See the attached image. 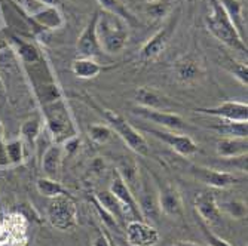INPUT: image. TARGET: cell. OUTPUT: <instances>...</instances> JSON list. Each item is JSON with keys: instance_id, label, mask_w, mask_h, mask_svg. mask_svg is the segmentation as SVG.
<instances>
[{"instance_id": "ffe728a7", "label": "cell", "mask_w": 248, "mask_h": 246, "mask_svg": "<svg viewBox=\"0 0 248 246\" xmlns=\"http://www.w3.org/2000/svg\"><path fill=\"white\" fill-rule=\"evenodd\" d=\"M192 172L198 176V180L214 188H228L239 181V178L235 174L226 171H216V169L196 166L193 168Z\"/></svg>"}, {"instance_id": "f1b7e54d", "label": "cell", "mask_w": 248, "mask_h": 246, "mask_svg": "<svg viewBox=\"0 0 248 246\" xmlns=\"http://www.w3.org/2000/svg\"><path fill=\"white\" fill-rule=\"evenodd\" d=\"M220 3L223 6V9L226 11L228 16L231 18V21L233 22V26L236 27V30L239 31V34L245 39L244 33H245V22H244V5L239 2V0H220Z\"/></svg>"}, {"instance_id": "d4e9b609", "label": "cell", "mask_w": 248, "mask_h": 246, "mask_svg": "<svg viewBox=\"0 0 248 246\" xmlns=\"http://www.w3.org/2000/svg\"><path fill=\"white\" fill-rule=\"evenodd\" d=\"M97 2L104 12L119 16L129 27L139 26V19L135 18V15L129 11V8L122 2V0H97Z\"/></svg>"}, {"instance_id": "7402d4cb", "label": "cell", "mask_w": 248, "mask_h": 246, "mask_svg": "<svg viewBox=\"0 0 248 246\" xmlns=\"http://www.w3.org/2000/svg\"><path fill=\"white\" fill-rule=\"evenodd\" d=\"M62 158H64V151H62L61 144L55 143L45 150V153L42 156V171H43L45 176L54 178L55 180L57 175L60 174Z\"/></svg>"}, {"instance_id": "f6af8a7d", "label": "cell", "mask_w": 248, "mask_h": 246, "mask_svg": "<svg viewBox=\"0 0 248 246\" xmlns=\"http://www.w3.org/2000/svg\"><path fill=\"white\" fill-rule=\"evenodd\" d=\"M110 243H111V246H118V245H116V243H115L113 240H111V239H110Z\"/></svg>"}, {"instance_id": "7c38bea8", "label": "cell", "mask_w": 248, "mask_h": 246, "mask_svg": "<svg viewBox=\"0 0 248 246\" xmlns=\"http://www.w3.org/2000/svg\"><path fill=\"white\" fill-rule=\"evenodd\" d=\"M161 239L159 232L146 221L132 219L126 226V240L129 246H155Z\"/></svg>"}, {"instance_id": "d6986e66", "label": "cell", "mask_w": 248, "mask_h": 246, "mask_svg": "<svg viewBox=\"0 0 248 246\" xmlns=\"http://www.w3.org/2000/svg\"><path fill=\"white\" fill-rule=\"evenodd\" d=\"M195 209L201 219L207 222L208 226L217 224L221 219V212L218 208V203L216 200L214 193L211 191H201L195 197Z\"/></svg>"}, {"instance_id": "603a6c76", "label": "cell", "mask_w": 248, "mask_h": 246, "mask_svg": "<svg viewBox=\"0 0 248 246\" xmlns=\"http://www.w3.org/2000/svg\"><path fill=\"white\" fill-rule=\"evenodd\" d=\"M116 172L124 180V183L128 186V188L132 191V194L134 196L137 194L140 190V186H141V175H140L139 165L135 163L132 159H124L119 162Z\"/></svg>"}, {"instance_id": "8d00e7d4", "label": "cell", "mask_w": 248, "mask_h": 246, "mask_svg": "<svg viewBox=\"0 0 248 246\" xmlns=\"http://www.w3.org/2000/svg\"><path fill=\"white\" fill-rule=\"evenodd\" d=\"M201 229H202V233H204L207 242L210 243V246H231L229 242H226L224 239H221L220 236L214 234V233L210 230V227H208L207 224H204V222H201Z\"/></svg>"}, {"instance_id": "74e56055", "label": "cell", "mask_w": 248, "mask_h": 246, "mask_svg": "<svg viewBox=\"0 0 248 246\" xmlns=\"http://www.w3.org/2000/svg\"><path fill=\"white\" fill-rule=\"evenodd\" d=\"M79 145H80V138H79V137H73V138L67 140V141H64V143L61 144L62 151H64V154H67V156L75 154V153L79 150Z\"/></svg>"}, {"instance_id": "5b68a950", "label": "cell", "mask_w": 248, "mask_h": 246, "mask_svg": "<svg viewBox=\"0 0 248 246\" xmlns=\"http://www.w3.org/2000/svg\"><path fill=\"white\" fill-rule=\"evenodd\" d=\"M91 102L100 111V115L106 119L110 129L118 133V135L121 137V140L128 145L129 150H132L135 154H139V156H149V153H150L149 144H147V140L143 137L141 132H139L137 129H135L122 115L116 113V111H113V110L104 108V107L95 104L94 101H91Z\"/></svg>"}, {"instance_id": "277c9868", "label": "cell", "mask_w": 248, "mask_h": 246, "mask_svg": "<svg viewBox=\"0 0 248 246\" xmlns=\"http://www.w3.org/2000/svg\"><path fill=\"white\" fill-rule=\"evenodd\" d=\"M129 26L124 19L108 12L100 11L97 21V37L104 54H121L129 39Z\"/></svg>"}, {"instance_id": "52a82bcc", "label": "cell", "mask_w": 248, "mask_h": 246, "mask_svg": "<svg viewBox=\"0 0 248 246\" xmlns=\"http://www.w3.org/2000/svg\"><path fill=\"white\" fill-rule=\"evenodd\" d=\"M46 219L60 232H72L78 227V206L73 196L52 197L46 208Z\"/></svg>"}, {"instance_id": "8992f818", "label": "cell", "mask_w": 248, "mask_h": 246, "mask_svg": "<svg viewBox=\"0 0 248 246\" xmlns=\"http://www.w3.org/2000/svg\"><path fill=\"white\" fill-rule=\"evenodd\" d=\"M180 18H182V8L175 6L174 11L167 16L164 26L143 44V48L140 51V59L143 62H150V61L156 59L165 51V48L168 46L170 40L172 39V36L178 27Z\"/></svg>"}, {"instance_id": "9a60e30c", "label": "cell", "mask_w": 248, "mask_h": 246, "mask_svg": "<svg viewBox=\"0 0 248 246\" xmlns=\"http://www.w3.org/2000/svg\"><path fill=\"white\" fill-rule=\"evenodd\" d=\"M111 193L115 194V197L122 203V206L126 211V215H131L134 219H139V221H144L143 215L140 212V206L135 196L132 194V191L128 188V186L124 183V180L119 176V174L115 171L113 178H111V183H110V188Z\"/></svg>"}, {"instance_id": "7a4b0ae2", "label": "cell", "mask_w": 248, "mask_h": 246, "mask_svg": "<svg viewBox=\"0 0 248 246\" xmlns=\"http://www.w3.org/2000/svg\"><path fill=\"white\" fill-rule=\"evenodd\" d=\"M40 111L45 126H46L57 144H62L64 141L73 137H79V128L75 122L69 105H67L65 98L42 105Z\"/></svg>"}, {"instance_id": "484cf974", "label": "cell", "mask_w": 248, "mask_h": 246, "mask_svg": "<svg viewBox=\"0 0 248 246\" xmlns=\"http://www.w3.org/2000/svg\"><path fill=\"white\" fill-rule=\"evenodd\" d=\"M104 70V67L97 62L94 58H78L72 64V72L76 77L79 79H94L97 77L101 72Z\"/></svg>"}, {"instance_id": "4316f807", "label": "cell", "mask_w": 248, "mask_h": 246, "mask_svg": "<svg viewBox=\"0 0 248 246\" xmlns=\"http://www.w3.org/2000/svg\"><path fill=\"white\" fill-rule=\"evenodd\" d=\"M217 130L220 135L229 138H247L248 133V123L247 122H232V120H221L211 126Z\"/></svg>"}, {"instance_id": "b9f144b4", "label": "cell", "mask_w": 248, "mask_h": 246, "mask_svg": "<svg viewBox=\"0 0 248 246\" xmlns=\"http://www.w3.org/2000/svg\"><path fill=\"white\" fill-rule=\"evenodd\" d=\"M171 246H201V245H196L193 242H185V240H178L175 243H172Z\"/></svg>"}, {"instance_id": "7dc6e473", "label": "cell", "mask_w": 248, "mask_h": 246, "mask_svg": "<svg viewBox=\"0 0 248 246\" xmlns=\"http://www.w3.org/2000/svg\"><path fill=\"white\" fill-rule=\"evenodd\" d=\"M0 214H2V212H0Z\"/></svg>"}, {"instance_id": "f546056e", "label": "cell", "mask_w": 248, "mask_h": 246, "mask_svg": "<svg viewBox=\"0 0 248 246\" xmlns=\"http://www.w3.org/2000/svg\"><path fill=\"white\" fill-rule=\"evenodd\" d=\"M42 123H43V119H42L40 115L30 116L27 120L22 122V125L19 128V135H21V138L24 140L26 143H29L30 145H34L36 140L40 135Z\"/></svg>"}, {"instance_id": "cb8c5ba5", "label": "cell", "mask_w": 248, "mask_h": 246, "mask_svg": "<svg viewBox=\"0 0 248 246\" xmlns=\"http://www.w3.org/2000/svg\"><path fill=\"white\" fill-rule=\"evenodd\" d=\"M94 200H95V202H97L106 212H108L111 217H113L118 222L124 221V218L126 217L125 208L122 206V203L115 197V194L111 193L110 190L98 191V193L95 194Z\"/></svg>"}, {"instance_id": "8fae6325", "label": "cell", "mask_w": 248, "mask_h": 246, "mask_svg": "<svg viewBox=\"0 0 248 246\" xmlns=\"http://www.w3.org/2000/svg\"><path fill=\"white\" fill-rule=\"evenodd\" d=\"M132 115L139 116L144 120L153 122L156 125L162 126L164 129L168 130H182L186 128V120L180 116L178 113H174V111H162V110H149V108H143V107H134L132 108Z\"/></svg>"}, {"instance_id": "836d02e7", "label": "cell", "mask_w": 248, "mask_h": 246, "mask_svg": "<svg viewBox=\"0 0 248 246\" xmlns=\"http://www.w3.org/2000/svg\"><path fill=\"white\" fill-rule=\"evenodd\" d=\"M218 208H220V212H224L235 219H242L247 215V206L241 200H226V202H221Z\"/></svg>"}, {"instance_id": "7bdbcfd3", "label": "cell", "mask_w": 248, "mask_h": 246, "mask_svg": "<svg viewBox=\"0 0 248 246\" xmlns=\"http://www.w3.org/2000/svg\"><path fill=\"white\" fill-rule=\"evenodd\" d=\"M42 3H45L46 6H58L61 0H40Z\"/></svg>"}, {"instance_id": "44dd1931", "label": "cell", "mask_w": 248, "mask_h": 246, "mask_svg": "<svg viewBox=\"0 0 248 246\" xmlns=\"http://www.w3.org/2000/svg\"><path fill=\"white\" fill-rule=\"evenodd\" d=\"M216 150H217V154L223 159H236L247 154L248 141L247 138L221 137L216 144Z\"/></svg>"}, {"instance_id": "6da1fadb", "label": "cell", "mask_w": 248, "mask_h": 246, "mask_svg": "<svg viewBox=\"0 0 248 246\" xmlns=\"http://www.w3.org/2000/svg\"><path fill=\"white\" fill-rule=\"evenodd\" d=\"M21 69L24 72V76L29 80L33 95L40 107L64 98V94L55 79L52 67L48 58L45 57V54H42L36 61L30 64H22Z\"/></svg>"}, {"instance_id": "e575fe53", "label": "cell", "mask_w": 248, "mask_h": 246, "mask_svg": "<svg viewBox=\"0 0 248 246\" xmlns=\"http://www.w3.org/2000/svg\"><path fill=\"white\" fill-rule=\"evenodd\" d=\"M89 138L95 144H106L113 137V130L106 125H91L89 126Z\"/></svg>"}, {"instance_id": "2e32d148", "label": "cell", "mask_w": 248, "mask_h": 246, "mask_svg": "<svg viewBox=\"0 0 248 246\" xmlns=\"http://www.w3.org/2000/svg\"><path fill=\"white\" fill-rule=\"evenodd\" d=\"M29 19L33 22V26L36 27L37 36H42L43 33H48V31L60 30L65 24L64 15L60 11L58 6H45L37 14L30 16Z\"/></svg>"}, {"instance_id": "4dcf8cb0", "label": "cell", "mask_w": 248, "mask_h": 246, "mask_svg": "<svg viewBox=\"0 0 248 246\" xmlns=\"http://www.w3.org/2000/svg\"><path fill=\"white\" fill-rule=\"evenodd\" d=\"M177 2L178 0H153L146 3L144 11L152 19H162L174 11Z\"/></svg>"}, {"instance_id": "5bb4252c", "label": "cell", "mask_w": 248, "mask_h": 246, "mask_svg": "<svg viewBox=\"0 0 248 246\" xmlns=\"http://www.w3.org/2000/svg\"><path fill=\"white\" fill-rule=\"evenodd\" d=\"M195 111L202 115L214 116L221 120L232 122H248V104L241 101H224L217 107L211 108H196Z\"/></svg>"}, {"instance_id": "4fadbf2b", "label": "cell", "mask_w": 248, "mask_h": 246, "mask_svg": "<svg viewBox=\"0 0 248 246\" xmlns=\"http://www.w3.org/2000/svg\"><path fill=\"white\" fill-rule=\"evenodd\" d=\"M135 199H137L139 206H140V212L143 215V219L146 222H156L157 217L161 215V209H159V203H157V190H155L147 178L141 176V186L139 193L135 194Z\"/></svg>"}, {"instance_id": "ee69618b", "label": "cell", "mask_w": 248, "mask_h": 246, "mask_svg": "<svg viewBox=\"0 0 248 246\" xmlns=\"http://www.w3.org/2000/svg\"><path fill=\"white\" fill-rule=\"evenodd\" d=\"M186 2H187L189 5H195V3L198 2V0H186Z\"/></svg>"}, {"instance_id": "ac0fdd59", "label": "cell", "mask_w": 248, "mask_h": 246, "mask_svg": "<svg viewBox=\"0 0 248 246\" xmlns=\"http://www.w3.org/2000/svg\"><path fill=\"white\" fill-rule=\"evenodd\" d=\"M134 101L137 102L139 107L149 108V110L168 111V108H171L174 105L172 101L165 94L156 91L153 87H147V86H141L135 91Z\"/></svg>"}, {"instance_id": "1f68e13d", "label": "cell", "mask_w": 248, "mask_h": 246, "mask_svg": "<svg viewBox=\"0 0 248 246\" xmlns=\"http://www.w3.org/2000/svg\"><path fill=\"white\" fill-rule=\"evenodd\" d=\"M220 65H223L224 69H226L241 85H244V86L248 85V67H247V64L236 61L231 57H226L221 61Z\"/></svg>"}, {"instance_id": "d590c367", "label": "cell", "mask_w": 248, "mask_h": 246, "mask_svg": "<svg viewBox=\"0 0 248 246\" xmlns=\"http://www.w3.org/2000/svg\"><path fill=\"white\" fill-rule=\"evenodd\" d=\"M93 202H94V205H95V209H97V212H98V215L101 217V219H103V222H104V224L110 229V230H115L116 233H119L121 232V224H119V222L113 218V217H111L108 212H106L97 202H95V200H93Z\"/></svg>"}, {"instance_id": "f35d334b", "label": "cell", "mask_w": 248, "mask_h": 246, "mask_svg": "<svg viewBox=\"0 0 248 246\" xmlns=\"http://www.w3.org/2000/svg\"><path fill=\"white\" fill-rule=\"evenodd\" d=\"M11 49V29L0 27V54Z\"/></svg>"}, {"instance_id": "83f0119b", "label": "cell", "mask_w": 248, "mask_h": 246, "mask_svg": "<svg viewBox=\"0 0 248 246\" xmlns=\"http://www.w3.org/2000/svg\"><path fill=\"white\" fill-rule=\"evenodd\" d=\"M36 190L43 197H49V199L57 197V196H72V193L65 187H62L61 183H58L57 180H54V178H48V176L39 178L36 181Z\"/></svg>"}, {"instance_id": "ab89813d", "label": "cell", "mask_w": 248, "mask_h": 246, "mask_svg": "<svg viewBox=\"0 0 248 246\" xmlns=\"http://www.w3.org/2000/svg\"><path fill=\"white\" fill-rule=\"evenodd\" d=\"M93 246H111L108 234H107V233H104V232H100V233L94 237V240H93Z\"/></svg>"}, {"instance_id": "60d3db41", "label": "cell", "mask_w": 248, "mask_h": 246, "mask_svg": "<svg viewBox=\"0 0 248 246\" xmlns=\"http://www.w3.org/2000/svg\"><path fill=\"white\" fill-rule=\"evenodd\" d=\"M91 168H93L95 172H100V171H103V169H104V162H103V159H101V158H97V159L93 162Z\"/></svg>"}, {"instance_id": "3957f363", "label": "cell", "mask_w": 248, "mask_h": 246, "mask_svg": "<svg viewBox=\"0 0 248 246\" xmlns=\"http://www.w3.org/2000/svg\"><path fill=\"white\" fill-rule=\"evenodd\" d=\"M210 3H211V12L205 18L207 30L231 51L247 55L248 52L247 42L233 26V22L228 16L226 11L223 9L220 0H210Z\"/></svg>"}, {"instance_id": "e0dca14e", "label": "cell", "mask_w": 248, "mask_h": 246, "mask_svg": "<svg viewBox=\"0 0 248 246\" xmlns=\"http://www.w3.org/2000/svg\"><path fill=\"white\" fill-rule=\"evenodd\" d=\"M157 203H159L161 214L167 217H182L183 215V200L178 190L171 186L165 184L162 188L157 190Z\"/></svg>"}, {"instance_id": "30bf717a", "label": "cell", "mask_w": 248, "mask_h": 246, "mask_svg": "<svg viewBox=\"0 0 248 246\" xmlns=\"http://www.w3.org/2000/svg\"><path fill=\"white\" fill-rule=\"evenodd\" d=\"M150 135L157 138L159 141L165 143L168 147H171L177 154L183 156V158H189L198 153V144L186 133H178L168 129H147Z\"/></svg>"}, {"instance_id": "d6a6232c", "label": "cell", "mask_w": 248, "mask_h": 246, "mask_svg": "<svg viewBox=\"0 0 248 246\" xmlns=\"http://www.w3.org/2000/svg\"><path fill=\"white\" fill-rule=\"evenodd\" d=\"M5 153H6V159L9 165L18 166L24 162L26 153H24V144L21 140H11L5 143Z\"/></svg>"}, {"instance_id": "9c48e42d", "label": "cell", "mask_w": 248, "mask_h": 246, "mask_svg": "<svg viewBox=\"0 0 248 246\" xmlns=\"http://www.w3.org/2000/svg\"><path fill=\"white\" fill-rule=\"evenodd\" d=\"M100 11H95L91 18L88 19L83 31L80 33L78 43H76V51L80 58H97L103 55V49L100 46V42L97 37V21H98Z\"/></svg>"}, {"instance_id": "ba28073f", "label": "cell", "mask_w": 248, "mask_h": 246, "mask_svg": "<svg viewBox=\"0 0 248 246\" xmlns=\"http://www.w3.org/2000/svg\"><path fill=\"white\" fill-rule=\"evenodd\" d=\"M172 73L180 83L192 85L205 76V69L196 55L185 54L172 62Z\"/></svg>"}, {"instance_id": "bcb514c9", "label": "cell", "mask_w": 248, "mask_h": 246, "mask_svg": "<svg viewBox=\"0 0 248 246\" xmlns=\"http://www.w3.org/2000/svg\"><path fill=\"white\" fill-rule=\"evenodd\" d=\"M0 212H2V202H0Z\"/></svg>"}]
</instances>
